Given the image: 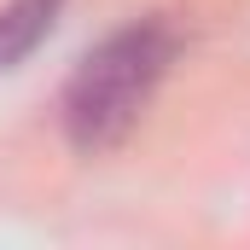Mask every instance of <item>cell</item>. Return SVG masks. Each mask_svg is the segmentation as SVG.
I'll list each match as a JSON object with an SVG mask.
<instances>
[{"mask_svg": "<svg viewBox=\"0 0 250 250\" xmlns=\"http://www.w3.org/2000/svg\"><path fill=\"white\" fill-rule=\"evenodd\" d=\"M175 47L181 41L163 18H134L123 29H111L64 82V105H59L64 140L82 157L123 146L134 134V123L151 111V99L175 64Z\"/></svg>", "mask_w": 250, "mask_h": 250, "instance_id": "6da1fadb", "label": "cell"}, {"mask_svg": "<svg viewBox=\"0 0 250 250\" xmlns=\"http://www.w3.org/2000/svg\"><path fill=\"white\" fill-rule=\"evenodd\" d=\"M59 6L64 0H6V6H0V70L23 64L41 41H47Z\"/></svg>", "mask_w": 250, "mask_h": 250, "instance_id": "7a4b0ae2", "label": "cell"}]
</instances>
